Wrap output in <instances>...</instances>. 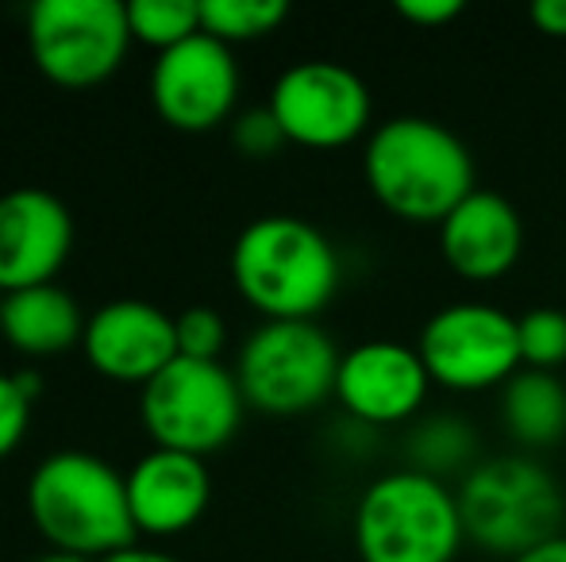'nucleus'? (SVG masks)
Masks as SVG:
<instances>
[{
    "label": "nucleus",
    "mask_w": 566,
    "mask_h": 562,
    "mask_svg": "<svg viewBox=\"0 0 566 562\" xmlns=\"http://www.w3.org/2000/svg\"><path fill=\"white\" fill-rule=\"evenodd\" d=\"M363 178L389 216L440 227L474 193V155L448 124L394 116L366 136Z\"/></svg>",
    "instance_id": "1"
},
{
    "label": "nucleus",
    "mask_w": 566,
    "mask_h": 562,
    "mask_svg": "<svg viewBox=\"0 0 566 562\" xmlns=\"http://www.w3.org/2000/svg\"><path fill=\"white\" fill-rule=\"evenodd\" d=\"M231 282L262 320H316L339 293L332 240L301 216H259L231 247Z\"/></svg>",
    "instance_id": "2"
},
{
    "label": "nucleus",
    "mask_w": 566,
    "mask_h": 562,
    "mask_svg": "<svg viewBox=\"0 0 566 562\" xmlns=\"http://www.w3.org/2000/svg\"><path fill=\"white\" fill-rule=\"evenodd\" d=\"M28 512L54 551L105 559L135 543L127 481L90 450H54L28 481Z\"/></svg>",
    "instance_id": "3"
},
{
    "label": "nucleus",
    "mask_w": 566,
    "mask_h": 562,
    "mask_svg": "<svg viewBox=\"0 0 566 562\" xmlns=\"http://www.w3.org/2000/svg\"><path fill=\"white\" fill-rule=\"evenodd\" d=\"M454 497L462 532L485 555L509 562L563 536L566 497L555 474L532 455L478 458Z\"/></svg>",
    "instance_id": "4"
},
{
    "label": "nucleus",
    "mask_w": 566,
    "mask_h": 562,
    "mask_svg": "<svg viewBox=\"0 0 566 562\" xmlns=\"http://www.w3.org/2000/svg\"><path fill=\"white\" fill-rule=\"evenodd\" d=\"M350 532L363 562H454L467 543L454 489L412 466L378 474L363 489Z\"/></svg>",
    "instance_id": "5"
},
{
    "label": "nucleus",
    "mask_w": 566,
    "mask_h": 562,
    "mask_svg": "<svg viewBox=\"0 0 566 562\" xmlns=\"http://www.w3.org/2000/svg\"><path fill=\"white\" fill-rule=\"evenodd\" d=\"M339 359L316 320H262L239 347L235 382L247 409L301 416L336 397Z\"/></svg>",
    "instance_id": "6"
},
{
    "label": "nucleus",
    "mask_w": 566,
    "mask_h": 562,
    "mask_svg": "<svg viewBox=\"0 0 566 562\" xmlns=\"http://www.w3.org/2000/svg\"><path fill=\"white\" fill-rule=\"evenodd\" d=\"M243 393H239L235 370L224 362L174 359L155 382L143 385L139 416L155 447L186 450V455H212L243 421Z\"/></svg>",
    "instance_id": "7"
},
{
    "label": "nucleus",
    "mask_w": 566,
    "mask_h": 562,
    "mask_svg": "<svg viewBox=\"0 0 566 562\" xmlns=\"http://www.w3.org/2000/svg\"><path fill=\"white\" fill-rule=\"evenodd\" d=\"M28 46L39 74L62 89H90L124 66L132 46L127 4L119 0H35Z\"/></svg>",
    "instance_id": "8"
},
{
    "label": "nucleus",
    "mask_w": 566,
    "mask_h": 562,
    "mask_svg": "<svg viewBox=\"0 0 566 562\" xmlns=\"http://www.w3.org/2000/svg\"><path fill=\"white\" fill-rule=\"evenodd\" d=\"M432 385L451 393L505 390L521 374V331L516 316L485 300H454L428 316L417 343Z\"/></svg>",
    "instance_id": "9"
},
{
    "label": "nucleus",
    "mask_w": 566,
    "mask_h": 562,
    "mask_svg": "<svg viewBox=\"0 0 566 562\" xmlns=\"http://www.w3.org/2000/svg\"><path fill=\"white\" fill-rule=\"evenodd\" d=\"M266 108L282 124L285 142L308 150H339L370 136V89L343 62L308 59L290 66L270 89Z\"/></svg>",
    "instance_id": "10"
},
{
    "label": "nucleus",
    "mask_w": 566,
    "mask_h": 562,
    "mask_svg": "<svg viewBox=\"0 0 566 562\" xmlns=\"http://www.w3.org/2000/svg\"><path fill=\"white\" fill-rule=\"evenodd\" d=\"M150 100L174 131L201 136L220 128L239 100V62L231 46L197 31L193 39L163 51L150 70Z\"/></svg>",
    "instance_id": "11"
},
{
    "label": "nucleus",
    "mask_w": 566,
    "mask_h": 562,
    "mask_svg": "<svg viewBox=\"0 0 566 562\" xmlns=\"http://www.w3.org/2000/svg\"><path fill=\"white\" fill-rule=\"evenodd\" d=\"M432 378L417 347L397 339H366L339 359L336 401L366 432L409 424L420 416Z\"/></svg>",
    "instance_id": "12"
},
{
    "label": "nucleus",
    "mask_w": 566,
    "mask_h": 562,
    "mask_svg": "<svg viewBox=\"0 0 566 562\" xmlns=\"http://www.w3.org/2000/svg\"><path fill=\"white\" fill-rule=\"evenodd\" d=\"M85 359L101 378L147 385L178 359V328L166 308L139 297L108 300L85 324Z\"/></svg>",
    "instance_id": "13"
},
{
    "label": "nucleus",
    "mask_w": 566,
    "mask_h": 562,
    "mask_svg": "<svg viewBox=\"0 0 566 562\" xmlns=\"http://www.w3.org/2000/svg\"><path fill=\"white\" fill-rule=\"evenodd\" d=\"M74 251V216L35 185L0 197V297L54 282Z\"/></svg>",
    "instance_id": "14"
},
{
    "label": "nucleus",
    "mask_w": 566,
    "mask_h": 562,
    "mask_svg": "<svg viewBox=\"0 0 566 562\" xmlns=\"http://www.w3.org/2000/svg\"><path fill=\"white\" fill-rule=\"evenodd\" d=\"M127 509H132L135 532L143 536H181L205 517L212 501V474L205 458L186 450L155 447L124 474Z\"/></svg>",
    "instance_id": "15"
},
{
    "label": "nucleus",
    "mask_w": 566,
    "mask_h": 562,
    "mask_svg": "<svg viewBox=\"0 0 566 562\" xmlns=\"http://www.w3.org/2000/svg\"><path fill=\"white\" fill-rule=\"evenodd\" d=\"M524 251L521 212L490 189H474L440 224V255L462 282L505 278Z\"/></svg>",
    "instance_id": "16"
},
{
    "label": "nucleus",
    "mask_w": 566,
    "mask_h": 562,
    "mask_svg": "<svg viewBox=\"0 0 566 562\" xmlns=\"http://www.w3.org/2000/svg\"><path fill=\"white\" fill-rule=\"evenodd\" d=\"M85 316L82 305L70 297L62 285H31L0 297V336L8 347L31 359L62 354L85 339Z\"/></svg>",
    "instance_id": "17"
},
{
    "label": "nucleus",
    "mask_w": 566,
    "mask_h": 562,
    "mask_svg": "<svg viewBox=\"0 0 566 562\" xmlns=\"http://www.w3.org/2000/svg\"><path fill=\"white\" fill-rule=\"evenodd\" d=\"M501 421L521 447H555L566 435V385L544 370H521L501 390Z\"/></svg>",
    "instance_id": "18"
},
{
    "label": "nucleus",
    "mask_w": 566,
    "mask_h": 562,
    "mask_svg": "<svg viewBox=\"0 0 566 562\" xmlns=\"http://www.w3.org/2000/svg\"><path fill=\"white\" fill-rule=\"evenodd\" d=\"M478 435L459 416H428L409 432V466L432 478L467 474L478 463Z\"/></svg>",
    "instance_id": "19"
},
{
    "label": "nucleus",
    "mask_w": 566,
    "mask_h": 562,
    "mask_svg": "<svg viewBox=\"0 0 566 562\" xmlns=\"http://www.w3.org/2000/svg\"><path fill=\"white\" fill-rule=\"evenodd\" d=\"M285 20V0H201V31L228 46L274 35Z\"/></svg>",
    "instance_id": "20"
},
{
    "label": "nucleus",
    "mask_w": 566,
    "mask_h": 562,
    "mask_svg": "<svg viewBox=\"0 0 566 562\" xmlns=\"http://www.w3.org/2000/svg\"><path fill=\"white\" fill-rule=\"evenodd\" d=\"M127 28L132 43L155 46L163 54L201 31V0H132Z\"/></svg>",
    "instance_id": "21"
},
{
    "label": "nucleus",
    "mask_w": 566,
    "mask_h": 562,
    "mask_svg": "<svg viewBox=\"0 0 566 562\" xmlns=\"http://www.w3.org/2000/svg\"><path fill=\"white\" fill-rule=\"evenodd\" d=\"M516 331H521V362L524 370H555L566 362V312L563 308H532V312L516 316Z\"/></svg>",
    "instance_id": "22"
},
{
    "label": "nucleus",
    "mask_w": 566,
    "mask_h": 562,
    "mask_svg": "<svg viewBox=\"0 0 566 562\" xmlns=\"http://www.w3.org/2000/svg\"><path fill=\"white\" fill-rule=\"evenodd\" d=\"M174 328H178V354L181 359L220 362V351H224V343H228V324L217 308L189 305L181 316H174Z\"/></svg>",
    "instance_id": "23"
},
{
    "label": "nucleus",
    "mask_w": 566,
    "mask_h": 562,
    "mask_svg": "<svg viewBox=\"0 0 566 562\" xmlns=\"http://www.w3.org/2000/svg\"><path fill=\"white\" fill-rule=\"evenodd\" d=\"M231 142L247 158H274L285 147V131L270 108H247L231 120Z\"/></svg>",
    "instance_id": "24"
},
{
    "label": "nucleus",
    "mask_w": 566,
    "mask_h": 562,
    "mask_svg": "<svg viewBox=\"0 0 566 562\" xmlns=\"http://www.w3.org/2000/svg\"><path fill=\"white\" fill-rule=\"evenodd\" d=\"M31 424V397L20 390L15 374H0V458H8Z\"/></svg>",
    "instance_id": "25"
},
{
    "label": "nucleus",
    "mask_w": 566,
    "mask_h": 562,
    "mask_svg": "<svg viewBox=\"0 0 566 562\" xmlns=\"http://www.w3.org/2000/svg\"><path fill=\"white\" fill-rule=\"evenodd\" d=\"M397 15L417 28H448L462 15V0H397Z\"/></svg>",
    "instance_id": "26"
},
{
    "label": "nucleus",
    "mask_w": 566,
    "mask_h": 562,
    "mask_svg": "<svg viewBox=\"0 0 566 562\" xmlns=\"http://www.w3.org/2000/svg\"><path fill=\"white\" fill-rule=\"evenodd\" d=\"M528 15L547 39H563L566 43V0H536L528 8Z\"/></svg>",
    "instance_id": "27"
},
{
    "label": "nucleus",
    "mask_w": 566,
    "mask_h": 562,
    "mask_svg": "<svg viewBox=\"0 0 566 562\" xmlns=\"http://www.w3.org/2000/svg\"><path fill=\"white\" fill-rule=\"evenodd\" d=\"M509 562H566V532L555 536V540H547V543H539V548L524 551V555L509 559Z\"/></svg>",
    "instance_id": "28"
},
{
    "label": "nucleus",
    "mask_w": 566,
    "mask_h": 562,
    "mask_svg": "<svg viewBox=\"0 0 566 562\" xmlns=\"http://www.w3.org/2000/svg\"><path fill=\"white\" fill-rule=\"evenodd\" d=\"M97 562H178L174 555H166V551H150V548H124V551H116V555H105V559H97Z\"/></svg>",
    "instance_id": "29"
},
{
    "label": "nucleus",
    "mask_w": 566,
    "mask_h": 562,
    "mask_svg": "<svg viewBox=\"0 0 566 562\" xmlns=\"http://www.w3.org/2000/svg\"><path fill=\"white\" fill-rule=\"evenodd\" d=\"M15 382H20V390L28 393L31 401H35L39 393H43V378H39L35 370H20V374H15Z\"/></svg>",
    "instance_id": "30"
},
{
    "label": "nucleus",
    "mask_w": 566,
    "mask_h": 562,
    "mask_svg": "<svg viewBox=\"0 0 566 562\" xmlns=\"http://www.w3.org/2000/svg\"><path fill=\"white\" fill-rule=\"evenodd\" d=\"M35 562H93V559H82V555H66V551H51V555H39Z\"/></svg>",
    "instance_id": "31"
}]
</instances>
